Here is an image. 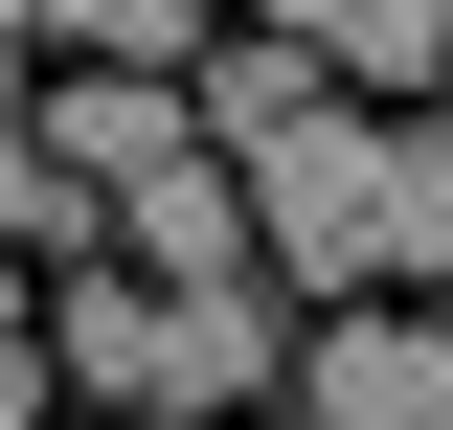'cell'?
<instances>
[{
	"label": "cell",
	"instance_id": "1",
	"mask_svg": "<svg viewBox=\"0 0 453 430\" xmlns=\"http://www.w3.org/2000/svg\"><path fill=\"white\" fill-rule=\"evenodd\" d=\"M226 181H250V272H273L295 318H318V295H363V181H386V136H363L340 91H318V113H273Z\"/></svg>",
	"mask_w": 453,
	"mask_h": 430
},
{
	"label": "cell",
	"instance_id": "2",
	"mask_svg": "<svg viewBox=\"0 0 453 430\" xmlns=\"http://www.w3.org/2000/svg\"><path fill=\"white\" fill-rule=\"evenodd\" d=\"M295 430H453V340L386 318V295H318V340H295Z\"/></svg>",
	"mask_w": 453,
	"mask_h": 430
},
{
	"label": "cell",
	"instance_id": "3",
	"mask_svg": "<svg viewBox=\"0 0 453 430\" xmlns=\"http://www.w3.org/2000/svg\"><path fill=\"white\" fill-rule=\"evenodd\" d=\"M46 159L91 181V227H113V181H159V159H204V113H181V68H136V46H91L46 91Z\"/></svg>",
	"mask_w": 453,
	"mask_h": 430
},
{
	"label": "cell",
	"instance_id": "4",
	"mask_svg": "<svg viewBox=\"0 0 453 430\" xmlns=\"http://www.w3.org/2000/svg\"><path fill=\"white\" fill-rule=\"evenodd\" d=\"M113 250L159 272V295H226V272H250V181H226V159H159V181H113Z\"/></svg>",
	"mask_w": 453,
	"mask_h": 430
},
{
	"label": "cell",
	"instance_id": "5",
	"mask_svg": "<svg viewBox=\"0 0 453 430\" xmlns=\"http://www.w3.org/2000/svg\"><path fill=\"white\" fill-rule=\"evenodd\" d=\"M363 295H453V136L386 113V181H363Z\"/></svg>",
	"mask_w": 453,
	"mask_h": 430
},
{
	"label": "cell",
	"instance_id": "6",
	"mask_svg": "<svg viewBox=\"0 0 453 430\" xmlns=\"http://www.w3.org/2000/svg\"><path fill=\"white\" fill-rule=\"evenodd\" d=\"M295 46H318L340 91H386V113H431V91H453V0H295Z\"/></svg>",
	"mask_w": 453,
	"mask_h": 430
},
{
	"label": "cell",
	"instance_id": "7",
	"mask_svg": "<svg viewBox=\"0 0 453 430\" xmlns=\"http://www.w3.org/2000/svg\"><path fill=\"white\" fill-rule=\"evenodd\" d=\"M318 91H340V68L295 46V23H273V46H181V113H204V159H250V136H273V113H318Z\"/></svg>",
	"mask_w": 453,
	"mask_h": 430
},
{
	"label": "cell",
	"instance_id": "8",
	"mask_svg": "<svg viewBox=\"0 0 453 430\" xmlns=\"http://www.w3.org/2000/svg\"><path fill=\"white\" fill-rule=\"evenodd\" d=\"M0 250H91V181L46 159V113H0Z\"/></svg>",
	"mask_w": 453,
	"mask_h": 430
},
{
	"label": "cell",
	"instance_id": "9",
	"mask_svg": "<svg viewBox=\"0 0 453 430\" xmlns=\"http://www.w3.org/2000/svg\"><path fill=\"white\" fill-rule=\"evenodd\" d=\"M0 430H46V340H0Z\"/></svg>",
	"mask_w": 453,
	"mask_h": 430
},
{
	"label": "cell",
	"instance_id": "10",
	"mask_svg": "<svg viewBox=\"0 0 453 430\" xmlns=\"http://www.w3.org/2000/svg\"><path fill=\"white\" fill-rule=\"evenodd\" d=\"M0 340H23V250H0Z\"/></svg>",
	"mask_w": 453,
	"mask_h": 430
},
{
	"label": "cell",
	"instance_id": "11",
	"mask_svg": "<svg viewBox=\"0 0 453 430\" xmlns=\"http://www.w3.org/2000/svg\"><path fill=\"white\" fill-rule=\"evenodd\" d=\"M181 23H204V0H181Z\"/></svg>",
	"mask_w": 453,
	"mask_h": 430
},
{
	"label": "cell",
	"instance_id": "12",
	"mask_svg": "<svg viewBox=\"0 0 453 430\" xmlns=\"http://www.w3.org/2000/svg\"><path fill=\"white\" fill-rule=\"evenodd\" d=\"M273 23H295V0H273Z\"/></svg>",
	"mask_w": 453,
	"mask_h": 430
}]
</instances>
